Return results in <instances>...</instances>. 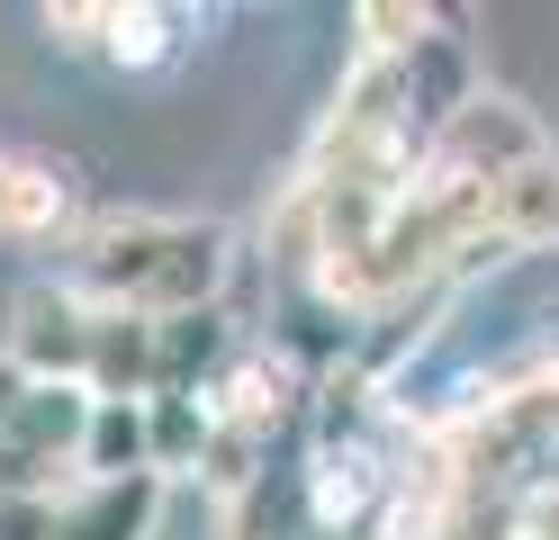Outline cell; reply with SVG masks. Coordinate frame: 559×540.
I'll list each match as a JSON object with an SVG mask.
<instances>
[{"label": "cell", "mask_w": 559, "mask_h": 540, "mask_svg": "<svg viewBox=\"0 0 559 540\" xmlns=\"http://www.w3.org/2000/svg\"><path fill=\"white\" fill-rule=\"evenodd\" d=\"M91 343H99V307L73 298L63 279H37L19 298V334H10V360L27 379H55V387H91Z\"/></svg>", "instance_id": "cell-3"}, {"label": "cell", "mask_w": 559, "mask_h": 540, "mask_svg": "<svg viewBox=\"0 0 559 540\" xmlns=\"http://www.w3.org/2000/svg\"><path fill=\"white\" fill-rule=\"evenodd\" d=\"M63 216H73V171L0 144V243H46Z\"/></svg>", "instance_id": "cell-5"}, {"label": "cell", "mask_w": 559, "mask_h": 540, "mask_svg": "<svg viewBox=\"0 0 559 540\" xmlns=\"http://www.w3.org/2000/svg\"><path fill=\"white\" fill-rule=\"evenodd\" d=\"M226 271H235L226 226H190V216H99L55 262V279L73 298L109 307V315H154V324L207 315Z\"/></svg>", "instance_id": "cell-1"}, {"label": "cell", "mask_w": 559, "mask_h": 540, "mask_svg": "<svg viewBox=\"0 0 559 540\" xmlns=\"http://www.w3.org/2000/svg\"><path fill=\"white\" fill-rule=\"evenodd\" d=\"M207 442H217V406L207 396H154V478L207 468Z\"/></svg>", "instance_id": "cell-10"}, {"label": "cell", "mask_w": 559, "mask_h": 540, "mask_svg": "<svg viewBox=\"0 0 559 540\" xmlns=\"http://www.w3.org/2000/svg\"><path fill=\"white\" fill-rule=\"evenodd\" d=\"M487 226H497L506 252H559V154H542V163H523L514 180H497Z\"/></svg>", "instance_id": "cell-9"}, {"label": "cell", "mask_w": 559, "mask_h": 540, "mask_svg": "<svg viewBox=\"0 0 559 540\" xmlns=\"http://www.w3.org/2000/svg\"><path fill=\"white\" fill-rule=\"evenodd\" d=\"M181 55V10H118V27H109V63H171Z\"/></svg>", "instance_id": "cell-12"}, {"label": "cell", "mask_w": 559, "mask_h": 540, "mask_svg": "<svg viewBox=\"0 0 559 540\" xmlns=\"http://www.w3.org/2000/svg\"><path fill=\"white\" fill-rule=\"evenodd\" d=\"M353 27H361V55H379V63L425 55L433 36H442V19L425 10V0H361V10H353Z\"/></svg>", "instance_id": "cell-11"}, {"label": "cell", "mask_w": 559, "mask_h": 540, "mask_svg": "<svg viewBox=\"0 0 559 540\" xmlns=\"http://www.w3.org/2000/svg\"><path fill=\"white\" fill-rule=\"evenodd\" d=\"M109 27H118V0H91V10H46V36L55 46H73V55H109Z\"/></svg>", "instance_id": "cell-13"}, {"label": "cell", "mask_w": 559, "mask_h": 540, "mask_svg": "<svg viewBox=\"0 0 559 540\" xmlns=\"http://www.w3.org/2000/svg\"><path fill=\"white\" fill-rule=\"evenodd\" d=\"M0 540H55V495H0Z\"/></svg>", "instance_id": "cell-14"}, {"label": "cell", "mask_w": 559, "mask_h": 540, "mask_svg": "<svg viewBox=\"0 0 559 540\" xmlns=\"http://www.w3.org/2000/svg\"><path fill=\"white\" fill-rule=\"evenodd\" d=\"M91 406H99L91 387H55V379H27V396H19L10 432H0V451L19 459V478L37 487V495H46V468H55V459H73V468H82V432H91Z\"/></svg>", "instance_id": "cell-4"}, {"label": "cell", "mask_w": 559, "mask_h": 540, "mask_svg": "<svg viewBox=\"0 0 559 540\" xmlns=\"http://www.w3.org/2000/svg\"><path fill=\"white\" fill-rule=\"evenodd\" d=\"M163 487H171V478L82 487L73 504H55V540H154V523H163Z\"/></svg>", "instance_id": "cell-6"}, {"label": "cell", "mask_w": 559, "mask_h": 540, "mask_svg": "<svg viewBox=\"0 0 559 540\" xmlns=\"http://www.w3.org/2000/svg\"><path fill=\"white\" fill-rule=\"evenodd\" d=\"M542 154H550V135L533 127V108H523V99H506V91H478L469 108H451V127L433 135L425 171L497 190V180H514L523 163H542Z\"/></svg>", "instance_id": "cell-2"}, {"label": "cell", "mask_w": 559, "mask_h": 540, "mask_svg": "<svg viewBox=\"0 0 559 540\" xmlns=\"http://www.w3.org/2000/svg\"><path fill=\"white\" fill-rule=\"evenodd\" d=\"M82 478L91 487H118V478H154V396H99L91 432H82Z\"/></svg>", "instance_id": "cell-8"}, {"label": "cell", "mask_w": 559, "mask_h": 540, "mask_svg": "<svg viewBox=\"0 0 559 540\" xmlns=\"http://www.w3.org/2000/svg\"><path fill=\"white\" fill-rule=\"evenodd\" d=\"M91 396H163V324L154 315H109L99 307V343H91Z\"/></svg>", "instance_id": "cell-7"}, {"label": "cell", "mask_w": 559, "mask_h": 540, "mask_svg": "<svg viewBox=\"0 0 559 540\" xmlns=\"http://www.w3.org/2000/svg\"><path fill=\"white\" fill-rule=\"evenodd\" d=\"M19 396H27V370L10 351H0V432H10V415H19Z\"/></svg>", "instance_id": "cell-15"}]
</instances>
